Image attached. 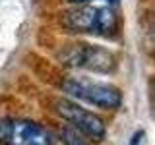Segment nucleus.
I'll list each match as a JSON object with an SVG mask.
<instances>
[{"instance_id": "1", "label": "nucleus", "mask_w": 155, "mask_h": 145, "mask_svg": "<svg viewBox=\"0 0 155 145\" xmlns=\"http://www.w3.org/2000/svg\"><path fill=\"white\" fill-rule=\"evenodd\" d=\"M62 27L72 33L107 37L118 35L120 21L116 12L110 6H93V4H76L60 16Z\"/></svg>"}, {"instance_id": "2", "label": "nucleus", "mask_w": 155, "mask_h": 145, "mask_svg": "<svg viewBox=\"0 0 155 145\" xmlns=\"http://www.w3.org/2000/svg\"><path fill=\"white\" fill-rule=\"evenodd\" d=\"M58 60L72 70H87L95 74H113L116 70V56L113 52L89 43L66 45L58 52Z\"/></svg>"}, {"instance_id": "3", "label": "nucleus", "mask_w": 155, "mask_h": 145, "mask_svg": "<svg viewBox=\"0 0 155 145\" xmlns=\"http://www.w3.org/2000/svg\"><path fill=\"white\" fill-rule=\"evenodd\" d=\"M62 91L78 101H84V103L93 105L103 110H116L122 106L120 89L110 83H103V81H93L87 79V77L72 76L62 81Z\"/></svg>"}, {"instance_id": "4", "label": "nucleus", "mask_w": 155, "mask_h": 145, "mask_svg": "<svg viewBox=\"0 0 155 145\" xmlns=\"http://www.w3.org/2000/svg\"><path fill=\"white\" fill-rule=\"evenodd\" d=\"M52 106H54V112L62 120H66L70 128H74L76 132L85 135L87 139H93V141H103L105 139L107 126L99 114L84 108L81 105H78L76 101H70V99H56Z\"/></svg>"}, {"instance_id": "5", "label": "nucleus", "mask_w": 155, "mask_h": 145, "mask_svg": "<svg viewBox=\"0 0 155 145\" xmlns=\"http://www.w3.org/2000/svg\"><path fill=\"white\" fill-rule=\"evenodd\" d=\"M52 135L45 126L27 118L0 120V145H54Z\"/></svg>"}, {"instance_id": "6", "label": "nucleus", "mask_w": 155, "mask_h": 145, "mask_svg": "<svg viewBox=\"0 0 155 145\" xmlns=\"http://www.w3.org/2000/svg\"><path fill=\"white\" fill-rule=\"evenodd\" d=\"M60 139L64 145H89L84 139V135L80 132H76L74 128H70V126H64V128L60 130Z\"/></svg>"}, {"instance_id": "7", "label": "nucleus", "mask_w": 155, "mask_h": 145, "mask_svg": "<svg viewBox=\"0 0 155 145\" xmlns=\"http://www.w3.org/2000/svg\"><path fill=\"white\" fill-rule=\"evenodd\" d=\"M142 137H143V132H136L130 139V145H142Z\"/></svg>"}, {"instance_id": "8", "label": "nucleus", "mask_w": 155, "mask_h": 145, "mask_svg": "<svg viewBox=\"0 0 155 145\" xmlns=\"http://www.w3.org/2000/svg\"><path fill=\"white\" fill-rule=\"evenodd\" d=\"M66 2H70V4H87V2H91V0H66ZM105 2H110V4H114L116 0H105Z\"/></svg>"}]
</instances>
